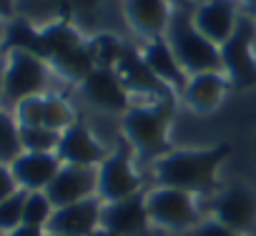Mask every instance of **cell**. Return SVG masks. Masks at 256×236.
Segmentation results:
<instances>
[{
	"label": "cell",
	"mask_w": 256,
	"mask_h": 236,
	"mask_svg": "<svg viewBox=\"0 0 256 236\" xmlns=\"http://www.w3.org/2000/svg\"><path fill=\"white\" fill-rule=\"evenodd\" d=\"M144 60H146V66L154 70V76L164 86H171L176 90H186L188 76L178 66V60H176V56H174V50H171L166 38H154L146 46V50H144Z\"/></svg>",
	"instance_id": "obj_18"
},
{
	"label": "cell",
	"mask_w": 256,
	"mask_h": 236,
	"mask_svg": "<svg viewBox=\"0 0 256 236\" xmlns=\"http://www.w3.org/2000/svg\"><path fill=\"white\" fill-rule=\"evenodd\" d=\"M46 194H48V198H50V204L56 208L93 198V196H98V168L63 164L58 176L46 188Z\"/></svg>",
	"instance_id": "obj_8"
},
{
	"label": "cell",
	"mask_w": 256,
	"mask_h": 236,
	"mask_svg": "<svg viewBox=\"0 0 256 236\" xmlns=\"http://www.w3.org/2000/svg\"><path fill=\"white\" fill-rule=\"evenodd\" d=\"M46 236H58V234H46Z\"/></svg>",
	"instance_id": "obj_37"
},
{
	"label": "cell",
	"mask_w": 256,
	"mask_h": 236,
	"mask_svg": "<svg viewBox=\"0 0 256 236\" xmlns=\"http://www.w3.org/2000/svg\"><path fill=\"white\" fill-rule=\"evenodd\" d=\"M224 93H226V80L218 73H201V76H191L188 78L184 98H186V103L194 110L211 113L221 103Z\"/></svg>",
	"instance_id": "obj_19"
},
{
	"label": "cell",
	"mask_w": 256,
	"mask_h": 236,
	"mask_svg": "<svg viewBox=\"0 0 256 236\" xmlns=\"http://www.w3.org/2000/svg\"><path fill=\"white\" fill-rule=\"evenodd\" d=\"M246 3H248V6H251V8L256 10V0H246Z\"/></svg>",
	"instance_id": "obj_36"
},
{
	"label": "cell",
	"mask_w": 256,
	"mask_h": 236,
	"mask_svg": "<svg viewBox=\"0 0 256 236\" xmlns=\"http://www.w3.org/2000/svg\"><path fill=\"white\" fill-rule=\"evenodd\" d=\"M83 96L96 106L108 113H126L131 108V98H128V88L118 78L113 68H96L83 83Z\"/></svg>",
	"instance_id": "obj_12"
},
{
	"label": "cell",
	"mask_w": 256,
	"mask_h": 236,
	"mask_svg": "<svg viewBox=\"0 0 256 236\" xmlns=\"http://www.w3.org/2000/svg\"><path fill=\"white\" fill-rule=\"evenodd\" d=\"M60 166H63V161L58 158V154H28V151H23L10 164V171L16 176L18 188L46 191L50 186V181L58 176Z\"/></svg>",
	"instance_id": "obj_14"
},
{
	"label": "cell",
	"mask_w": 256,
	"mask_h": 236,
	"mask_svg": "<svg viewBox=\"0 0 256 236\" xmlns=\"http://www.w3.org/2000/svg\"><path fill=\"white\" fill-rule=\"evenodd\" d=\"M214 218L228 226L234 234L248 231L256 224V196L248 186L234 184L224 188L214 201Z\"/></svg>",
	"instance_id": "obj_11"
},
{
	"label": "cell",
	"mask_w": 256,
	"mask_h": 236,
	"mask_svg": "<svg viewBox=\"0 0 256 236\" xmlns=\"http://www.w3.org/2000/svg\"><path fill=\"white\" fill-rule=\"evenodd\" d=\"M43 36V46H46V53H48V60H56L76 48L83 46L78 30H73L70 26H63V23H56V26H48L46 30H40Z\"/></svg>",
	"instance_id": "obj_20"
},
{
	"label": "cell",
	"mask_w": 256,
	"mask_h": 236,
	"mask_svg": "<svg viewBox=\"0 0 256 236\" xmlns=\"http://www.w3.org/2000/svg\"><path fill=\"white\" fill-rule=\"evenodd\" d=\"M48 83L46 60L28 50H8L6 60V98L20 103L26 98L40 96Z\"/></svg>",
	"instance_id": "obj_6"
},
{
	"label": "cell",
	"mask_w": 256,
	"mask_h": 236,
	"mask_svg": "<svg viewBox=\"0 0 256 236\" xmlns=\"http://www.w3.org/2000/svg\"><path fill=\"white\" fill-rule=\"evenodd\" d=\"M16 191H18V184H16V176H13L10 166L8 164H0V201L10 198Z\"/></svg>",
	"instance_id": "obj_31"
},
{
	"label": "cell",
	"mask_w": 256,
	"mask_h": 236,
	"mask_svg": "<svg viewBox=\"0 0 256 236\" xmlns=\"http://www.w3.org/2000/svg\"><path fill=\"white\" fill-rule=\"evenodd\" d=\"M151 226L146 208V191L116 204H103L100 228L113 236H144Z\"/></svg>",
	"instance_id": "obj_9"
},
{
	"label": "cell",
	"mask_w": 256,
	"mask_h": 236,
	"mask_svg": "<svg viewBox=\"0 0 256 236\" xmlns=\"http://www.w3.org/2000/svg\"><path fill=\"white\" fill-rule=\"evenodd\" d=\"M43 96H33L18 103V126H43Z\"/></svg>",
	"instance_id": "obj_29"
},
{
	"label": "cell",
	"mask_w": 256,
	"mask_h": 236,
	"mask_svg": "<svg viewBox=\"0 0 256 236\" xmlns=\"http://www.w3.org/2000/svg\"><path fill=\"white\" fill-rule=\"evenodd\" d=\"M113 70L118 73V78L123 80V86H126L128 90L154 93V96H158V98H171L168 86H164V83L154 76V70L146 66L144 56H138L134 48H126V50H123V56H120V60L116 63Z\"/></svg>",
	"instance_id": "obj_16"
},
{
	"label": "cell",
	"mask_w": 256,
	"mask_h": 236,
	"mask_svg": "<svg viewBox=\"0 0 256 236\" xmlns=\"http://www.w3.org/2000/svg\"><path fill=\"white\" fill-rule=\"evenodd\" d=\"M254 30H256L254 20L238 18L234 36L218 48L221 50V66L238 90L256 86V56L251 53Z\"/></svg>",
	"instance_id": "obj_5"
},
{
	"label": "cell",
	"mask_w": 256,
	"mask_h": 236,
	"mask_svg": "<svg viewBox=\"0 0 256 236\" xmlns=\"http://www.w3.org/2000/svg\"><path fill=\"white\" fill-rule=\"evenodd\" d=\"M53 211H56V206L50 204L46 191H28L26 206H23V224L46 228V224L50 221Z\"/></svg>",
	"instance_id": "obj_25"
},
{
	"label": "cell",
	"mask_w": 256,
	"mask_h": 236,
	"mask_svg": "<svg viewBox=\"0 0 256 236\" xmlns=\"http://www.w3.org/2000/svg\"><path fill=\"white\" fill-rule=\"evenodd\" d=\"M141 194V176L131 166L126 151H113L98 166V198L103 204H116Z\"/></svg>",
	"instance_id": "obj_7"
},
{
	"label": "cell",
	"mask_w": 256,
	"mask_h": 236,
	"mask_svg": "<svg viewBox=\"0 0 256 236\" xmlns=\"http://www.w3.org/2000/svg\"><path fill=\"white\" fill-rule=\"evenodd\" d=\"M13 0H0V18H10L13 16Z\"/></svg>",
	"instance_id": "obj_33"
},
{
	"label": "cell",
	"mask_w": 256,
	"mask_h": 236,
	"mask_svg": "<svg viewBox=\"0 0 256 236\" xmlns=\"http://www.w3.org/2000/svg\"><path fill=\"white\" fill-rule=\"evenodd\" d=\"M0 236H6V234H0Z\"/></svg>",
	"instance_id": "obj_38"
},
{
	"label": "cell",
	"mask_w": 256,
	"mask_h": 236,
	"mask_svg": "<svg viewBox=\"0 0 256 236\" xmlns=\"http://www.w3.org/2000/svg\"><path fill=\"white\" fill-rule=\"evenodd\" d=\"M6 236H46V228H38V226H28V224H20L18 228H13L10 234Z\"/></svg>",
	"instance_id": "obj_32"
},
{
	"label": "cell",
	"mask_w": 256,
	"mask_h": 236,
	"mask_svg": "<svg viewBox=\"0 0 256 236\" xmlns=\"http://www.w3.org/2000/svg\"><path fill=\"white\" fill-rule=\"evenodd\" d=\"M186 236H238V234H234L228 226H224L221 221H216V218L211 216V218H206V221H198L194 228H188Z\"/></svg>",
	"instance_id": "obj_30"
},
{
	"label": "cell",
	"mask_w": 256,
	"mask_h": 236,
	"mask_svg": "<svg viewBox=\"0 0 256 236\" xmlns=\"http://www.w3.org/2000/svg\"><path fill=\"white\" fill-rule=\"evenodd\" d=\"M6 48L8 50H28L38 58H48L46 53V46H43V36L38 30H33L26 20H18L8 28V36H6Z\"/></svg>",
	"instance_id": "obj_22"
},
{
	"label": "cell",
	"mask_w": 256,
	"mask_h": 236,
	"mask_svg": "<svg viewBox=\"0 0 256 236\" xmlns=\"http://www.w3.org/2000/svg\"><path fill=\"white\" fill-rule=\"evenodd\" d=\"M6 96V63H0V98Z\"/></svg>",
	"instance_id": "obj_34"
},
{
	"label": "cell",
	"mask_w": 256,
	"mask_h": 236,
	"mask_svg": "<svg viewBox=\"0 0 256 236\" xmlns=\"http://www.w3.org/2000/svg\"><path fill=\"white\" fill-rule=\"evenodd\" d=\"M76 121H73V110L70 106L58 98V96H46V103H43V126L50 128V131H58L63 134L66 128H70Z\"/></svg>",
	"instance_id": "obj_26"
},
{
	"label": "cell",
	"mask_w": 256,
	"mask_h": 236,
	"mask_svg": "<svg viewBox=\"0 0 256 236\" xmlns=\"http://www.w3.org/2000/svg\"><path fill=\"white\" fill-rule=\"evenodd\" d=\"M100 211L103 201L98 196L56 208L50 221L46 224V234L58 236H93L100 228Z\"/></svg>",
	"instance_id": "obj_10"
},
{
	"label": "cell",
	"mask_w": 256,
	"mask_h": 236,
	"mask_svg": "<svg viewBox=\"0 0 256 236\" xmlns=\"http://www.w3.org/2000/svg\"><path fill=\"white\" fill-rule=\"evenodd\" d=\"M23 154L20 146V128L13 121V116L0 110V164H13Z\"/></svg>",
	"instance_id": "obj_24"
},
{
	"label": "cell",
	"mask_w": 256,
	"mask_h": 236,
	"mask_svg": "<svg viewBox=\"0 0 256 236\" xmlns=\"http://www.w3.org/2000/svg\"><path fill=\"white\" fill-rule=\"evenodd\" d=\"M174 116V98H161L154 106H134L123 113V134L131 148L144 161L164 158L168 148V124Z\"/></svg>",
	"instance_id": "obj_2"
},
{
	"label": "cell",
	"mask_w": 256,
	"mask_h": 236,
	"mask_svg": "<svg viewBox=\"0 0 256 236\" xmlns=\"http://www.w3.org/2000/svg\"><path fill=\"white\" fill-rule=\"evenodd\" d=\"M90 50H93V58H96L98 68H116V63L120 60L126 48L116 38H110V36H98L90 43Z\"/></svg>",
	"instance_id": "obj_28"
},
{
	"label": "cell",
	"mask_w": 256,
	"mask_h": 236,
	"mask_svg": "<svg viewBox=\"0 0 256 236\" xmlns=\"http://www.w3.org/2000/svg\"><path fill=\"white\" fill-rule=\"evenodd\" d=\"M26 196H28V191L18 188L10 198L0 201V234H10L13 228H18V226L23 224Z\"/></svg>",
	"instance_id": "obj_27"
},
{
	"label": "cell",
	"mask_w": 256,
	"mask_h": 236,
	"mask_svg": "<svg viewBox=\"0 0 256 236\" xmlns=\"http://www.w3.org/2000/svg\"><path fill=\"white\" fill-rule=\"evenodd\" d=\"M146 208L154 226L166 231H188L198 224V208L194 204V194L181 188L156 186L146 194Z\"/></svg>",
	"instance_id": "obj_4"
},
{
	"label": "cell",
	"mask_w": 256,
	"mask_h": 236,
	"mask_svg": "<svg viewBox=\"0 0 256 236\" xmlns=\"http://www.w3.org/2000/svg\"><path fill=\"white\" fill-rule=\"evenodd\" d=\"M194 28L214 46H224L236 30V10L228 0H206L194 13Z\"/></svg>",
	"instance_id": "obj_15"
},
{
	"label": "cell",
	"mask_w": 256,
	"mask_h": 236,
	"mask_svg": "<svg viewBox=\"0 0 256 236\" xmlns=\"http://www.w3.org/2000/svg\"><path fill=\"white\" fill-rule=\"evenodd\" d=\"M168 46L178 60V66L186 70V76H201V73H218L221 66V50L208 38H204L188 16H178L171 20Z\"/></svg>",
	"instance_id": "obj_3"
},
{
	"label": "cell",
	"mask_w": 256,
	"mask_h": 236,
	"mask_svg": "<svg viewBox=\"0 0 256 236\" xmlns=\"http://www.w3.org/2000/svg\"><path fill=\"white\" fill-rule=\"evenodd\" d=\"M126 18L131 28L141 36L161 38V33L171 26V13L166 0H126Z\"/></svg>",
	"instance_id": "obj_17"
},
{
	"label": "cell",
	"mask_w": 256,
	"mask_h": 236,
	"mask_svg": "<svg viewBox=\"0 0 256 236\" xmlns=\"http://www.w3.org/2000/svg\"><path fill=\"white\" fill-rule=\"evenodd\" d=\"M58 158L63 164H76V166H93L98 168L106 158L108 151L93 138L90 128L80 121H76L70 128H66L60 134V144H58Z\"/></svg>",
	"instance_id": "obj_13"
},
{
	"label": "cell",
	"mask_w": 256,
	"mask_h": 236,
	"mask_svg": "<svg viewBox=\"0 0 256 236\" xmlns=\"http://www.w3.org/2000/svg\"><path fill=\"white\" fill-rule=\"evenodd\" d=\"M93 236H113V234H108V231H103V228H98V231H96Z\"/></svg>",
	"instance_id": "obj_35"
},
{
	"label": "cell",
	"mask_w": 256,
	"mask_h": 236,
	"mask_svg": "<svg viewBox=\"0 0 256 236\" xmlns=\"http://www.w3.org/2000/svg\"><path fill=\"white\" fill-rule=\"evenodd\" d=\"M231 146L218 144L211 148H178L156 161V184L166 188H181L188 194H206L216 184L221 164L228 158Z\"/></svg>",
	"instance_id": "obj_1"
},
{
	"label": "cell",
	"mask_w": 256,
	"mask_h": 236,
	"mask_svg": "<svg viewBox=\"0 0 256 236\" xmlns=\"http://www.w3.org/2000/svg\"><path fill=\"white\" fill-rule=\"evenodd\" d=\"M63 76H68V78H73V80H86L98 66H96V58H93V50H90V46H80V48H76V50H70V53H66V56H60V58H56V60H50Z\"/></svg>",
	"instance_id": "obj_21"
},
{
	"label": "cell",
	"mask_w": 256,
	"mask_h": 236,
	"mask_svg": "<svg viewBox=\"0 0 256 236\" xmlns=\"http://www.w3.org/2000/svg\"><path fill=\"white\" fill-rule=\"evenodd\" d=\"M20 128V146L28 154H56L60 144V134L46 126H18Z\"/></svg>",
	"instance_id": "obj_23"
}]
</instances>
